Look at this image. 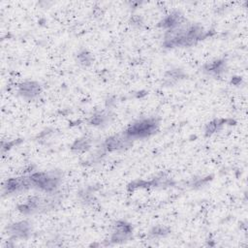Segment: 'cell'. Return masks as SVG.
<instances>
[{"mask_svg": "<svg viewBox=\"0 0 248 248\" xmlns=\"http://www.w3.org/2000/svg\"><path fill=\"white\" fill-rule=\"evenodd\" d=\"M210 32L199 23H183L166 32L163 46L167 48L191 46L210 36Z\"/></svg>", "mask_w": 248, "mask_h": 248, "instance_id": "cell-1", "label": "cell"}, {"mask_svg": "<svg viewBox=\"0 0 248 248\" xmlns=\"http://www.w3.org/2000/svg\"><path fill=\"white\" fill-rule=\"evenodd\" d=\"M32 188H37L46 194H54L62 181V173L60 170L36 171L29 174Z\"/></svg>", "mask_w": 248, "mask_h": 248, "instance_id": "cell-2", "label": "cell"}, {"mask_svg": "<svg viewBox=\"0 0 248 248\" xmlns=\"http://www.w3.org/2000/svg\"><path fill=\"white\" fill-rule=\"evenodd\" d=\"M59 203V200L54 194L48 196H34L29 198L25 202L18 204L17 209L23 214H33L51 210Z\"/></svg>", "mask_w": 248, "mask_h": 248, "instance_id": "cell-3", "label": "cell"}, {"mask_svg": "<svg viewBox=\"0 0 248 248\" xmlns=\"http://www.w3.org/2000/svg\"><path fill=\"white\" fill-rule=\"evenodd\" d=\"M160 125V120L157 117H148L138 120L131 124L125 131L124 134L132 140L148 138L154 135Z\"/></svg>", "mask_w": 248, "mask_h": 248, "instance_id": "cell-4", "label": "cell"}, {"mask_svg": "<svg viewBox=\"0 0 248 248\" xmlns=\"http://www.w3.org/2000/svg\"><path fill=\"white\" fill-rule=\"evenodd\" d=\"M29 188H32L29 175L19 176V177H11L8 178L3 184V196L16 194L22 191H25Z\"/></svg>", "mask_w": 248, "mask_h": 248, "instance_id": "cell-5", "label": "cell"}, {"mask_svg": "<svg viewBox=\"0 0 248 248\" xmlns=\"http://www.w3.org/2000/svg\"><path fill=\"white\" fill-rule=\"evenodd\" d=\"M133 144V140L128 138L124 132L121 134L108 137L104 142V148L107 151H118L130 147Z\"/></svg>", "mask_w": 248, "mask_h": 248, "instance_id": "cell-6", "label": "cell"}, {"mask_svg": "<svg viewBox=\"0 0 248 248\" xmlns=\"http://www.w3.org/2000/svg\"><path fill=\"white\" fill-rule=\"evenodd\" d=\"M42 87L39 82L27 80L20 83L17 87V93L25 100H33L40 95Z\"/></svg>", "mask_w": 248, "mask_h": 248, "instance_id": "cell-7", "label": "cell"}, {"mask_svg": "<svg viewBox=\"0 0 248 248\" xmlns=\"http://www.w3.org/2000/svg\"><path fill=\"white\" fill-rule=\"evenodd\" d=\"M31 230V224L26 220L10 224L7 227V232L13 238H26L30 235Z\"/></svg>", "mask_w": 248, "mask_h": 248, "instance_id": "cell-8", "label": "cell"}, {"mask_svg": "<svg viewBox=\"0 0 248 248\" xmlns=\"http://www.w3.org/2000/svg\"><path fill=\"white\" fill-rule=\"evenodd\" d=\"M132 225L125 221H118L114 225V231L111 234L112 242H123L129 239L132 235Z\"/></svg>", "mask_w": 248, "mask_h": 248, "instance_id": "cell-9", "label": "cell"}, {"mask_svg": "<svg viewBox=\"0 0 248 248\" xmlns=\"http://www.w3.org/2000/svg\"><path fill=\"white\" fill-rule=\"evenodd\" d=\"M184 16L179 11H174L166 16L159 23L158 26L167 30H170L182 25L185 21Z\"/></svg>", "mask_w": 248, "mask_h": 248, "instance_id": "cell-10", "label": "cell"}, {"mask_svg": "<svg viewBox=\"0 0 248 248\" xmlns=\"http://www.w3.org/2000/svg\"><path fill=\"white\" fill-rule=\"evenodd\" d=\"M226 70V62L224 59H216L210 61L203 66V72L215 77H220Z\"/></svg>", "mask_w": 248, "mask_h": 248, "instance_id": "cell-11", "label": "cell"}, {"mask_svg": "<svg viewBox=\"0 0 248 248\" xmlns=\"http://www.w3.org/2000/svg\"><path fill=\"white\" fill-rule=\"evenodd\" d=\"M184 77H185V74L181 69H171L166 72L164 79H165V83L172 84L182 79Z\"/></svg>", "mask_w": 248, "mask_h": 248, "instance_id": "cell-12", "label": "cell"}, {"mask_svg": "<svg viewBox=\"0 0 248 248\" xmlns=\"http://www.w3.org/2000/svg\"><path fill=\"white\" fill-rule=\"evenodd\" d=\"M91 146V140L87 138H80V139H77L74 143L71 146V149L73 151H77V152H83L86 151L90 148Z\"/></svg>", "mask_w": 248, "mask_h": 248, "instance_id": "cell-13", "label": "cell"}, {"mask_svg": "<svg viewBox=\"0 0 248 248\" xmlns=\"http://www.w3.org/2000/svg\"><path fill=\"white\" fill-rule=\"evenodd\" d=\"M226 120L224 119H214L212 121H210L209 123L206 124L205 129H204V134L206 137L211 136L212 134L216 133L224 124H225Z\"/></svg>", "mask_w": 248, "mask_h": 248, "instance_id": "cell-14", "label": "cell"}, {"mask_svg": "<svg viewBox=\"0 0 248 248\" xmlns=\"http://www.w3.org/2000/svg\"><path fill=\"white\" fill-rule=\"evenodd\" d=\"M108 118H109L108 113L100 112V113L94 114V115L89 119V123H90L91 125H94V126H99V125H102V124L106 123V122L108 120Z\"/></svg>", "mask_w": 248, "mask_h": 248, "instance_id": "cell-15", "label": "cell"}, {"mask_svg": "<svg viewBox=\"0 0 248 248\" xmlns=\"http://www.w3.org/2000/svg\"><path fill=\"white\" fill-rule=\"evenodd\" d=\"M170 232V229L166 226H156L151 229V231L149 232V234L152 237H163L168 235Z\"/></svg>", "mask_w": 248, "mask_h": 248, "instance_id": "cell-16", "label": "cell"}, {"mask_svg": "<svg viewBox=\"0 0 248 248\" xmlns=\"http://www.w3.org/2000/svg\"><path fill=\"white\" fill-rule=\"evenodd\" d=\"M78 60L79 64L83 66H88L92 62V55L86 49H83L78 54Z\"/></svg>", "mask_w": 248, "mask_h": 248, "instance_id": "cell-17", "label": "cell"}, {"mask_svg": "<svg viewBox=\"0 0 248 248\" xmlns=\"http://www.w3.org/2000/svg\"><path fill=\"white\" fill-rule=\"evenodd\" d=\"M17 142H20V140H10V141H7V142H6V145H5V144H2V152H4L5 150H9V149L12 148L13 146L16 145Z\"/></svg>", "mask_w": 248, "mask_h": 248, "instance_id": "cell-18", "label": "cell"}, {"mask_svg": "<svg viewBox=\"0 0 248 248\" xmlns=\"http://www.w3.org/2000/svg\"><path fill=\"white\" fill-rule=\"evenodd\" d=\"M131 22H132L131 24H133L135 26H138V27L142 25V19H141V17L140 16H132Z\"/></svg>", "mask_w": 248, "mask_h": 248, "instance_id": "cell-19", "label": "cell"}]
</instances>
